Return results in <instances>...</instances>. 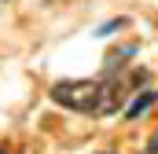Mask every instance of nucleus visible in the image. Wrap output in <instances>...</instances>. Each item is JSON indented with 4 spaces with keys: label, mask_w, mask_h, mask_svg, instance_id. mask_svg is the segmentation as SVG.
I'll use <instances>...</instances> for the list:
<instances>
[{
    "label": "nucleus",
    "mask_w": 158,
    "mask_h": 154,
    "mask_svg": "<svg viewBox=\"0 0 158 154\" xmlns=\"http://www.w3.org/2000/svg\"><path fill=\"white\" fill-rule=\"evenodd\" d=\"M99 95H103V81H55L52 84V99L81 114H99Z\"/></svg>",
    "instance_id": "1"
},
{
    "label": "nucleus",
    "mask_w": 158,
    "mask_h": 154,
    "mask_svg": "<svg viewBox=\"0 0 158 154\" xmlns=\"http://www.w3.org/2000/svg\"><path fill=\"white\" fill-rule=\"evenodd\" d=\"M151 103H158V92H155V88L140 92V95H136V103H129V110H125V117H140L143 110H147V107H151Z\"/></svg>",
    "instance_id": "2"
},
{
    "label": "nucleus",
    "mask_w": 158,
    "mask_h": 154,
    "mask_svg": "<svg viewBox=\"0 0 158 154\" xmlns=\"http://www.w3.org/2000/svg\"><path fill=\"white\" fill-rule=\"evenodd\" d=\"M132 55H136V44H125V48H114V51L107 55V74H114V70H118L121 63H125V59H132Z\"/></svg>",
    "instance_id": "3"
},
{
    "label": "nucleus",
    "mask_w": 158,
    "mask_h": 154,
    "mask_svg": "<svg viewBox=\"0 0 158 154\" xmlns=\"http://www.w3.org/2000/svg\"><path fill=\"white\" fill-rule=\"evenodd\" d=\"M121 26H125V18H114V22H107V26L99 30V37H110V33H114V30H121Z\"/></svg>",
    "instance_id": "4"
},
{
    "label": "nucleus",
    "mask_w": 158,
    "mask_h": 154,
    "mask_svg": "<svg viewBox=\"0 0 158 154\" xmlns=\"http://www.w3.org/2000/svg\"><path fill=\"white\" fill-rule=\"evenodd\" d=\"M0 154H4V151H0Z\"/></svg>",
    "instance_id": "5"
}]
</instances>
